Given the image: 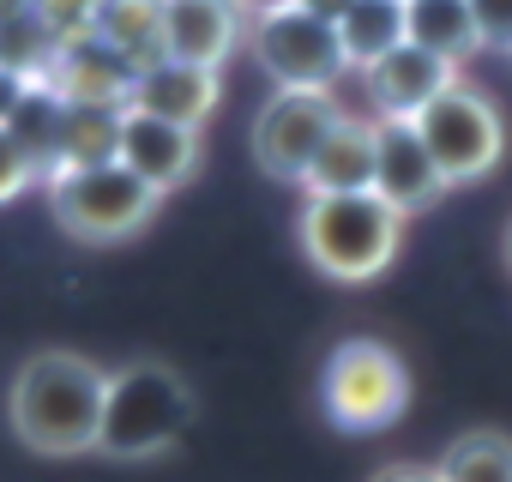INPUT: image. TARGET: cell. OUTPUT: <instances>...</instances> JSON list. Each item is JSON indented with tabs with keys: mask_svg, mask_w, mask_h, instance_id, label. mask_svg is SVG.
I'll return each instance as SVG.
<instances>
[{
	"mask_svg": "<svg viewBox=\"0 0 512 482\" xmlns=\"http://www.w3.org/2000/svg\"><path fill=\"white\" fill-rule=\"evenodd\" d=\"M302 7H308L314 19H326V25H338V19H344V7H350V0H302Z\"/></svg>",
	"mask_w": 512,
	"mask_h": 482,
	"instance_id": "obj_28",
	"label": "cell"
},
{
	"mask_svg": "<svg viewBox=\"0 0 512 482\" xmlns=\"http://www.w3.org/2000/svg\"><path fill=\"white\" fill-rule=\"evenodd\" d=\"M133 79H139V67H133L121 49H109L103 37L61 43V49H55V67H49V85H55L67 103H85V109H127Z\"/></svg>",
	"mask_w": 512,
	"mask_h": 482,
	"instance_id": "obj_14",
	"label": "cell"
},
{
	"mask_svg": "<svg viewBox=\"0 0 512 482\" xmlns=\"http://www.w3.org/2000/svg\"><path fill=\"white\" fill-rule=\"evenodd\" d=\"M506 61H512V55H506Z\"/></svg>",
	"mask_w": 512,
	"mask_h": 482,
	"instance_id": "obj_31",
	"label": "cell"
},
{
	"mask_svg": "<svg viewBox=\"0 0 512 482\" xmlns=\"http://www.w3.org/2000/svg\"><path fill=\"white\" fill-rule=\"evenodd\" d=\"M440 482H512V434L500 428H464L440 464H434Z\"/></svg>",
	"mask_w": 512,
	"mask_h": 482,
	"instance_id": "obj_20",
	"label": "cell"
},
{
	"mask_svg": "<svg viewBox=\"0 0 512 482\" xmlns=\"http://www.w3.org/2000/svg\"><path fill=\"white\" fill-rule=\"evenodd\" d=\"M37 19L49 25L55 43H79V37H97L103 0H37Z\"/></svg>",
	"mask_w": 512,
	"mask_h": 482,
	"instance_id": "obj_22",
	"label": "cell"
},
{
	"mask_svg": "<svg viewBox=\"0 0 512 482\" xmlns=\"http://www.w3.org/2000/svg\"><path fill=\"white\" fill-rule=\"evenodd\" d=\"M241 43H247V13L235 0H163V61L223 73V61Z\"/></svg>",
	"mask_w": 512,
	"mask_h": 482,
	"instance_id": "obj_11",
	"label": "cell"
},
{
	"mask_svg": "<svg viewBox=\"0 0 512 482\" xmlns=\"http://www.w3.org/2000/svg\"><path fill=\"white\" fill-rule=\"evenodd\" d=\"M193 416H199V398H193L187 374L157 362V356H133V362L109 368L97 452L115 458V464H151V458L181 446Z\"/></svg>",
	"mask_w": 512,
	"mask_h": 482,
	"instance_id": "obj_2",
	"label": "cell"
},
{
	"mask_svg": "<svg viewBox=\"0 0 512 482\" xmlns=\"http://www.w3.org/2000/svg\"><path fill=\"white\" fill-rule=\"evenodd\" d=\"M338 121H344V109H338L332 91H272L260 103V115H253V133H247L253 163H260L272 181L302 187L308 163L320 157V145H326V133Z\"/></svg>",
	"mask_w": 512,
	"mask_h": 482,
	"instance_id": "obj_8",
	"label": "cell"
},
{
	"mask_svg": "<svg viewBox=\"0 0 512 482\" xmlns=\"http://www.w3.org/2000/svg\"><path fill=\"white\" fill-rule=\"evenodd\" d=\"M37 79H25V73H13V67H0V127L13 121V109L25 103V91H31Z\"/></svg>",
	"mask_w": 512,
	"mask_h": 482,
	"instance_id": "obj_25",
	"label": "cell"
},
{
	"mask_svg": "<svg viewBox=\"0 0 512 482\" xmlns=\"http://www.w3.org/2000/svg\"><path fill=\"white\" fill-rule=\"evenodd\" d=\"M368 482H440V476H434V464H386Z\"/></svg>",
	"mask_w": 512,
	"mask_h": 482,
	"instance_id": "obj_26",
	"label": "cell"
},
{
	"mask_svg": "<svg viewBox=\"0 0 512 482\" xmlns=\"http://www.w3.org/2000/svg\"><path fill=\"white\" fill-rule=\"evenodd\" d=\"M296 241L320 278L374 284L404 248V217L380 193H314L296 217Z\"/></svg>",
	"mask_w": 512,
	"mask_h": 482,
	"instance_id": "obj_3",
	"label": "cell"
},
{
	"mask_svg": "<svg viewBox=\"0 0 512 482\" xmlns=\"http://www.w3.org/2000/svg\"><path fill=\"white\" fill-rule=\"evenodd\" d=\"M458 79H464V67H452V61H440V55H428V49H416V43H398L386 61H374V67L362 73L368 103H374V121H416V115H422L434 97H446Z\"/></svg>",
	"mask_w": 512,
	"mask_h": 482,
	"instance_id": "obj_10",
	"label": "cell"
},
{
	"mask_svg": "<svg viewBox=\"0 0 512 482\" xmlns=\"http://www.w3.org/2000/svg\"><path fill=\"white\" fill-rule=\"evenodd\" d=\"M506 266H512V223H506Z\"/></svg>",
	"mask_w": 512,
	"mask_h": 482,
	"instance_id": "obj_30",
	"label": "cell"
},
{
	"mask_svg": "<svg viewBox=\"0 0 512 482\" xmlns=\"http://www.w3.org/2000/svg\"><path fill=\"white\" fill-rule=\"evenodd\" d=\"M374 127H380V139H374V193L410 223L416 211L440 205L446 175L434 169V157H428V145L416 139L410 121H374Z\"/></svg>",
	"mask_w": 512,
	"mask_h": 482,
	"instance_id": "obj_12",
	"label": "cell"
},
{
	"mask_svg": "<svg viewBox=\"0 0 512 482\" xmlns=\"http://www.w3.org/2000/svg\"><path fill=\"white\" fill-rule=\"evenodd\" d=\"M115 157H121V109L67 103V133H61V163L55 169H97V163H115Z\"/></svg>",
	"mask_w": 512,
	"mask_h": 482,
	"instance_id": "obj_21",
	"label": "cell"
},
{
	"mask_svg": "<svg viewBox=\"0 0 512 482\" xmlns=\"http://www.w3.org/2000/svg\"><path fill=\"white\" fill-rule=\"evenodd\" d=\"M464 7H470V19H476L482 49L512 55V0H464Z\"/></svg>",
	"mask_w": 512,
	"mask_h": 482,
	"instance_id": "obj_24",
	"label": "cell"
},
{
	"mask_svg": "<svg viewBox=\"0 0 512 482\" xmlns=\"http://www.w3.org/2000/svg\"><path fill=\"white\" fill-rule=\"evenodd\" d=\"M37 0H0V19H19V13H31Z\"/></svg>",
	"mask_w": 512,
	"mask_h": 482,
	"instance_id": "obj_29",
	"label": "cell"
},
{
	"mask_svg": "<svg viewBox=\"0 0 512 482\" xmlns=\"http://www.w3.org/2000/svg\"><path fill=\"white\" fill-rule=\"evenodd\" d=\"M145 187H157L163 199L175 187H187L205 163V139L193 127H175V121H157V115H139V109H121V157Z\"/></svg>",
	"mask_w": 512,
	"mask_h": 482,
	"instance_id": "obj_9",
	"label": "cell"
},
{
	"mask_svg": "<svg viewBox=\"0 0 512 482\" xmlns=\"http://www.w3.org/2000/svg\"><path fill=\"white\" fill-rule=\"evenodd\" d=\"M404 43H416L452 67L482 55V37H476V19L464 0H404Z\"/></svg>",
	"mask_w": 512,
	"mask_h": 482,
	"instance_id": "obj_16",
	"label": "cell"
},
{
	"mask_svg": "<svg viewBox=\"0 0 512 482\" xmlns=\"http://www.w3.org/2000/svg\"><path fill=\"white\" fill-rule=\"evenodd\" d=\"M43 199H49V217L73 241H85V248H115V241L139 235L163 211V193L145 187L127 163L55 169V175H43Z\"/></svg>",
	"mask_w": 512,
	"mask_h": 482,
	"instance_id": "obj_4",
	"label": "cell"
},
{
	"mask_svg": "<svg viewBox=\"0 0 512 482\" xmlns=\"http://www.w3.org/2000/svg\"><path fill=\"white\" fill-rule=\"evenodd\" d=\"M338 43H344L350 73H368L404 43V0H350L338 19Z\"/></svg>",
	"mask_w": 512,
	"mask_h": 482,
	"instance_id": "obj_17",
	"label": "cell"
},
{
	"mask_svg": "<svg viewBox=\"0 0 512 482\" xmlns=\"http://www.w3.org/2000/svg\"><path fill=\"white\" fill-rule=\"evenodd\" d=\"M7 133L25 145V157L49 175L55 163H61V133H67V97L49 85V79H37L31 91H25V103L13 109V121H7Z\"/></svg>",
	"mask_w": 512,
	"mask_h": 482,
	"instance_id": "obj_18",
	"label": "cell"
},
{
	"mask_svg": "<svg viewBox=\"0 0 512 482\" xmlns=\"http://www.w3.org/2000/svg\"><path fill=\"white\" fill-rule=\"evenodd\" d=\"M109 398V368L85 350H37L19 362L7 386V422L13 440L37 458H85L97 452Z\"/></svg>",
	"mask_w": 512,
	"mask_h": 482,
	"instance_id": "obj_1",
	"label": "cell"
},
{
	"mask_svg": "<svg viewBox=\"0 0 512 482\" xmlns=\"http://www.w3.org/2000/svg\"><path fill=\"white\" fill-rule=\"evenodd\" d=\"M374 139H380L374 115H368V121H362V115H344V121L326 133L320 157L308 163L302 193H308V199H314V193H374Z\"/></svg>",
	"mask_w": 512,
	"mask_h": 482,
	"instance_id": "obj_15",
	"label": "cell"
},
{
	"mask_svg": "<svg viewBox=\"0 0 512 482\" xmlns=\"http://www.w3.org/2000/svg\"><path fill=\"white\" fill-rule=\"evenodd\" d=\"M97 37L109 49H121L133 67L163 61V0H103Z\"/></svg>",
	"mask_w": 512,
	"mask_h": 482,
	"instance_id": "obj_19",
	"label": "cell"
},
{
	"mask_svg": "<svg viewBox=\"0 0 512 482\" xmlns=\"http://www.w3.org/2000/svg\"><path fill=\"white\" fill-rule=\"evenodd\" d=\"M416 139L428 145L434 169L446 175V187H470V181H488L506 157V115L488 91L476 85H452L446 97H434L416 121Z\"/></svg>",
	"mask_w": 512,
	"mask_h": 482,
	"instance_id": "obj_6",
	"label": "cell"
},
{
	"mask_svg": "<svg viewBox=\"0 0 512 482\" xmlns=\"http://www.w3.org/2000/svg\"><path fill=\"white\" fill-rule=\"evenodd\" d=\"M247 49H253V61L266 67V79L278 91H332L350 73L338 25L314 19L308 7H284V13L247 19Z\"/></svg>",
	"mask_w": 512,
	"mask_h": 482,
	"instance_id": "obj_7",
	"label": "cell"
},
{
	"mask_svg": "<svg viewBox=\"0 0 512 482\" xmlns=\"http://www.w3.org/2000/svg\"><path fill=\"white\" fill-rule=\"evenodd\" d=\"M31 187H43V169L25 157V145L0 127V205H13V199H25Z\"/></svg>",
	"mask_w": 512,
	"mask_h": 482,
	"instance_id": "obj_23",
	"label": "cell"
},
{
	"mask_svg": "<svg viewBox=\"0 0 512 482\" xmlns=\"http://www.w3.org/2000/svg\"><path fill=\"white\" fill-rule=\"evenodd\" d=\"M235 7L247 19H260V13H284V7H302V0H235Z\"/></svg>",
	"mask_w": 512,
	"mask_h": 482,
	"instance_id": "obj_27",
	"label": "cell"
},
{
	"mask_svg": "<svg viewBox=\"0 0 512 482\" xmlns=\"http://www.w3.org/2000/svg\"><path fill=\"white\" fill-rule=\"evenodd\" d=\"M320 404L344 434H380L410 410V368L380 338H344L320 368Z\"/></svg>",
	"mask_w": 512,
	"mask_h": 482,
	"instance_id": "obj_5",
	"label": "cell"
},
{
	"mask_svg": "<svg viewBox=\"0 0 512 482\" xmlns=\"http://www.w3.org/2000/svg\"><path fill=\"white\" fill-rule=\"evenodd\" d=\"M217 103H223V73L187 67V61H151V67H139L133 97H127V109L175 121V127H193V133L217 115Z\"/></svg>",
	"mask_w": 512,
	"mask_h": 482,
	"instance_id": "obj_13",
	"label": "cell"
}]
</instances>
